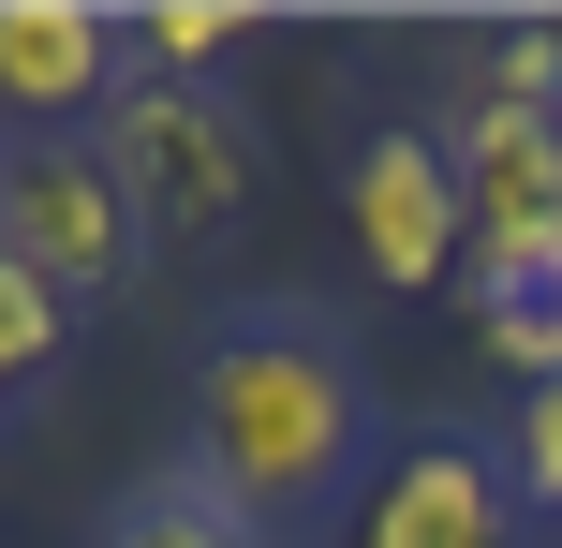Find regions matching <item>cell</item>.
<instances>
[{
    "instance_id": "cell-2",
    "label": "cell",
    "mask_w": 562,
    "mask_h": 548,
    "mask_svg": "<svg viewBox=\"0 0 562 548\" xmlns=\"http://www.w3.org/2000/svg\"><path fill=\"white\" fill-rule=\"evenodd\" d=\"M89 148H104V178L134 193L148 237H223L252 208V119L223 89H193V75H119V104L89 119Z\"/></svg>"
},
{
    "instance_id": "cell-5",
    "label": "cell",
    "mask_w": 562,
    "mask_h": 548,
    "mask_svg": "<svg viewBox=\"0 0 562 548\" xmlns=\"http://www.w3.org/2000/svg\"><path fill=\"white\" fill-rule=\"evenodd\" d=\"M504 504H518V474L488 460L474 430H415V445H385V474L356 490V534L340 548H504Z\"/></svg>"
},
{
    "instance_id": "cell-11",
    "label": "cell",
    "mask_w": 562,
    "mask_h": 548,
    "mask_svg": "<svg viewBox=\"0 0 562 548\" xmlns=\"http://www.w3.org/2000/svg\"><path fill=\"white\" fill-rule=\"evenodd\" d=\"M237 0H148L134 15V45H148V75H207V59H237Z\"/></svg>"
},
{
    "instance_id": "cell-12",
    "label": "cell",
    "mask_w": 562,
    "mask_h": 548,
    "mask_svg": "<svg viewBox=\"0 0 562 548\" xmlns=\"http://www.w3.org/2000/svg\"><path fill=\"white\" fill-rule=\"evenodd\" d=\"M504 474H518V504H548V519H562V385H533V401H518Z\"/></svg>"
},
{
    "instance_id": "cell-10",
    "label": "cell",
    "mask_w": 562,
    "mask_h": 548,
    "mask_svg": "<svg viewBox=\"0 0 562 548\" xmlns=\"http://www.w3.org/2000/svg\"><path fill=\"white\" fill-rule=\"evenodd\" d=\"M59 342H75V297H59L45 267H15V253H0V385L59 371Z\"/></svg>"
},
{
    "instance_id": "cell-6",
    "label": "cell",
    "mask_w": 562,
    "mask_h": 548,
    "mask_svg": "<svg viewBox=\"0 0 562 548\" xmlns=\"http://www.w3.org/2000/svg\"><path fill=\"white\" fill-rule=\"evenodd\" d=\"M119 45L134 30L104 0H0V119L15 134H75L119 104Z\"/></svg>"
},
{
    "instance_id": "cell-9",
    "label": "cell",
    "mask_w": 562,
    "mask_h": 548,
    "mask_svg": "<svg viewBox=\"0 0 562 548\" xmlns=\"http://www.w3.org/2000/svg\"><path fill=\"white\" fill-rule=\"evenodd\" d=\"M89 548H267L252 519H237L223 490H207L193 460H164V474H134V490L89 519Z\"/></svg>"
},
{
    "instance_id": "cell-8",
    "label": "cell",
    "mask_w": 562,
    "mask_h": 548,
    "mask_svg": "<svg viewBox=\"0 0 562 548\" xmlns=\"http://www.w3.org/2000/svg\"><path fill=\"white\" fill-rule=\"evenodd\" d=\"M474 342L504 356L518 385H562V223H533V237H474Z\"/></svg>"
},
{
    "instance_id": "cell-1",
    "label": "cell",
    "mask_w": 562,
    "mask_h": 548,
    "mask_svg": "<svg viewBox=\"0 0 562 548\" xmlns=\"http://www.w3.org/2000/svg\"><path fill=\"white\" fill-rule=\"evenodd\" d=\"M356 445H370V385H356V356H340V326L311 312V297H252V312L207 342V371H193V445H178V460L252 534H281V519H311V504L356 474Z\"/></svg>"
},
{
    "instance_id": "cell-3",
    "label": "cell",
    "mask_w": 562,
    "mask_h": 548,
    "mask_svg": "<svg viewBox=\"0 0 562 548\" xmlns=\"http://www.w3.org/2000/svg\"><path fill=\"white\" fill-rule=\"evenodd\" d=\"M0 253L45 267L59 297H104V282H134L148 223H134V193L104 178L89 134H30V148H0Z\"/></svg>"
},
{
    "instance_id": "cell-7",
    "label": "cell",
    "mask_w": 562,
    "mask_h": 548,
    "mask_svg": "<svg viewBox=\"0 0 562 548\" xmlns=\"http://www.w3.org/2000/svg\"><path fill=\"white\" fill-rule=\"evenodd\" d=\"M445 164H459V208H474V237H533V223H562V119H533V104H459L445 119Z\"/></svg>"
},
{
    "instance_id": "cell-4",
    "label": "cell",
    "mask_w": 562,
    "mask_h": 548,
    "mask_svg": "<svg viewBox=\"0 0 562 548\" xmlns=\"http://www.w3.org/2000/svg\"><path fill=\"white\" fill-rule=\"evenodd\" d=\"M340 223H356V267H370L385 297H429L459 253H474L459 164H445V134H415V119L356 134V164H340Z\"/></svg>"
}]
</instances>
